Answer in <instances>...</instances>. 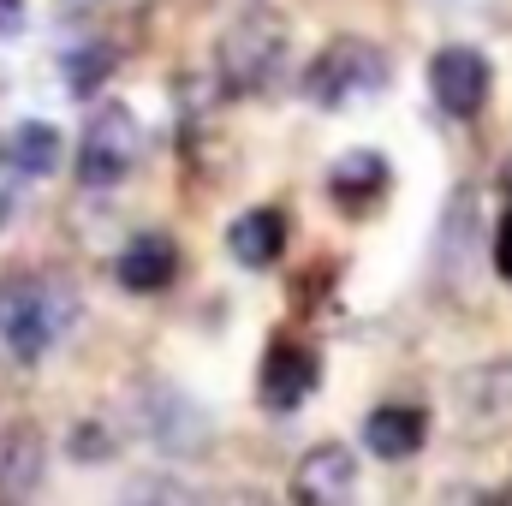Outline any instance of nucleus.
<instances>
[{
	"label": "nucleus",
	"instance_id": "nucleus-10",
	"mask_svg": "<svg viewBox=\"0 0 512 506\" xmlns=\"http://www.w3.org/2000/svg\"><path fill=\"white\" fill-rule=\"evenodd\" d=\"M120 286L126 292H161V286H173V274H179V245L167 239V233H137L126 251H120Z\"/></svg>",
	"mask_w": 512,
	"mask_h": 506
},
{
	"label": "nucleus",
	"instance_id": "nucleus-6",
	"mask_svg": "<svg viewBox=\"0 0 512 506\" xmlns=\"http://www.w3.org/2000/svg\"><path fill=\"white\" fill-rule=\"evenodd\" d=\"M358 495V459L340 441H322L292 471V506H352Z\"/></svg>",
	"mask_w": 512,
	"mask_h": 506
},
{
	"label": "nucleus",
	"instance_id": "nucleus-13",
	"mask_svg": "<svg viewBox=\"0 0 512 506\" xmlns=\"http://www.w3.org/2000/svg\"><path fill=\"white\" fill-rule=\"evenodd\" d=\"M471 245H477V191L459 185L447 197V215H441V239H435V262L447 280H459L471 268Z\"/></svg>",
	"mask_w": 512,
	"mask_h": 506
},
{
	"label": "nucleus",
	"instance_id": "nucleus-5",
	"mask_svg": "<svg viewBox=\"0 0 512 506\" xmlns=\"http://www.w3.org/2000/svg\"><path fill=\"white\" fill-rule=\"evenodd\" d=\"M137 161H143V126H137V114L120 108V102L96 108L90 126H84V143H78V179L84 185H120V179L137 173Z\"/></svg>",
	"mask_w": 512,
	"mask_h": 506
},
{
	"label": "nucleus",
	"instance_id": "nucleus-12",
	"mask_svg": "<svg viewBox=\"0 0 512 506\" xmlns=\"http://www.w3.org/2000/svg\"><path fill=\"white\" fill-rule=\"evenodd\" d=\"M0 161L18 173V179H42L60 167V126L48 120H18V126L0 137Z\"/></svg>",
	"mask_w": 512,
	"mask_h": 506
},
{
	"label": "nucleus",
	"instance_id": "nucleus-8",
	"mask_svg": "<svg viewBox=\"0 0 512 506\" xmlns=\"http://www.w3.org/2000/svg\"><path fill=\"white\" fill-rule=\"evenodd\" d=\"M48 471V441L36 423H6L0 429V506H30Z\"/></svg>",
	"mask_w": 512,
	"mask_h": 506
},
{
	"label": "nucleus",
	"instance_id": "nucleus-4",
	"mask_svg": "<svg viewBox=\"0 0 512 506\" xmlns=\"http://www.w3.org/2000/svg\"><path fill=\"white\" fill-rule=\"evenodd\" d=\"M387 90V54L364 36H340L328 42L310 72H304V96L316 108H352V102H370Z\"/></svg>",
	"mask_w": 512,
	"mask_h": 506
},
{
	"label": "nucleus",
	"instance_id": "nucleus-14",
	"mask_svg": "<svg viewBox=\"0 0 512 506\" xmlns=\"http://www.w3.org/2000/svg\"><path fill=\"white\" fill-rule=\"evenodd\" d=\"M227 251L239 256L245 268H274L286 251V215L280 209H251L227 227Z\"/></svg>",
	"mask_w": 512,
	"mask_h": 506
},
{
	"label": "nucleus",
	"instance_id": "nucleus-9",
	"mask_svg": "<svg viewBox=\"0 0 512 506\" xmlns=\"http://www.w3.org/2000/svg\"><path fill=\"white\" fill-rule=\"evenodd\" d=\"M256 393H262V405H268V411H298V405L316 393V352L286 346V340H280V346H268Z\"/></svg>",
	"mask_w": 512,
	"mask_h": 506
},
{
	"label": "nucleus",
	"instance_id": "nucleus-2",
	"mask_svg": "<svg viewBox=\"0 0 512 506\" xmlns=\"http://www.w3.org/2000/svg\"><path fill=\"white\" fill-rule=\"evenodd\" d=\"M286 48H292V30H286L280 12H268V6L239 12V18L221 30V48H215L221 84L239 90V96L268 90V84L280 78V66H286Z\"/></svg>",
	"mask_w": 512,
	"mask_h": 506
},
{
	"label": "nucleus",
	"instance_id": "nucleus-17",
	"mask_svg": "<svg viewBox=\"0 0 512 506\" xmlns=\"http://www.w3.org/2000/svg\"><path fill=\"white\" fill-rule=\"evenodd\" d=\"M114 72V48H78V54H66V84H72V96H96V84Z\"/></svg>",
	"mask_w": 512,
	"mask_h": 506
},
{
	"label": "nucleus",
	"instance_id": "nucleus-15",
	"mask_svg": "<svg viewBox=\"0 0 512 506\" xmlns=\"http://www.w3.org/2000/svg\"><path fill=\"white\" fill-rule=\"evenodd\" d=\"M328 191H334L346 209H364L370 197H382L387 191V155H376V149H352V155H340V161L328 167Z\"/></svg>",
	"mask_w": 512,
	"mask_h": 506
},
{
	"label": "nucleus",
	"instance_id": "nucleus-18",
	"mask_svg": "<svg viewBox=\"0 0 512 506\" xmlns=\"http://www.w3.org/2000/svg\"><path fill=\"white\" fill-rule=\"evenodd\" d=\"M495 268H501V280H512V209L501 215V227H495Z\"/></svg>",
	"mask_w": 512,
	"mask_h": 506
},
{
	"label": "nucleus",
	"instance_id": "nucleus-7",
	"mask_svg": "<svg viewBox=\"0 0 512 506\" xmlns=\"http://www.w3.org/2000/svg\"><path fill=\"white\" fill-rule=\"evenodd\" d=\"M429 90H435V102H441L453 120H471V114H483V102H489V60H483L477 48L453 42V48H441V54L429 60Z\"/></svg>",
	"mask_w": 512,
	"mask_h": 506
},
{
	"label": "nucleus",
	"instance_id": "nucleus-11",
	"mask_svg": "<svg viewBox=\"0 0 512 506\" xmlns=\"http://www.w3.org/2000/svg\"><path fill=\"white\" fill-rule=\"evenodd\" d=\"M423 435H429V423H423V411L417 405H376L370 417H364V447L376 453V459H411L417 447H423Z\"/></svg>",
	"mask_w": 512,
	"mask_h": 506
},
{
	"label": "nucleus",
	"instance_id": "nucleus-19",
	"mask_svg": "<svg viewBox=\"0 0 512 506\" xmlns=\"http://www.w3.org/2000/svg\"><path fill=\"white\" fill-rule=\"evenodd\" d=\"M203 506H274V501L256 495V489H221V495H203Z\"/></svg>",
	"mask_w": 512,
	"mask_h": 506
},
{
	"label": "nucleus",
	"instance_id": "nucleus-16",
	"mask_svg": "<svg viewBox=\"0 0 512 506\" xmlns=\"http://www.w3.org/2000/svg\"><path fill=\"white\" fill-rule=\"evenodd\" d=\"M114 506H203V495L185 489L179 477H131Z\"/></svg>",
	"mask_w": 512,
	"mask_h": 506
},
{
	"label": "nucleus",
	"instance_id": "nucleus-3",
	"mask_svg": "<svg viewBox=\"0 0 512 506\" xmlns=\"http://www.w3.org/2000/svg\"><path fill=\"white\" fill-rule=\"evenodd\" d=\"M131 423H137V435L149 441V447H161V453H209V441H215V423H209V411L185 393V387H173V381H137L131 387Z\"/></svg>",
	"mask_w": 512,
	"mask_h": 506
},
{
	"label": "nucleus",
	"instance_id": "nucleus-21",
	"mask_svg": "<svg viewBox=\"0 0 512 506\" xmlns=\"http://www.w3.org/2000/svg\"><path fill=\"white\" fill-rule=\"evenodd\" d=\"M447 6H477V0H447Z\"/></svg>",
	"mask_w": 512,
	"mask_h": 506
},
{
	"label": "nucleus",
	"instance_id": "nucleus-1",
	"mask_svg": "<svg viewBox=\"0 0 512 506\" xmlns=\"http://www.w3.org/2000/svg\"><path fill=\"white\" fill-rule=\"evenodd\" d=\"M72 316H78V298L48 274H18L0 286V340L18 364L48 358L60 334L72 328Z\"/></svg>",
	"mask_w": 512,
	"mask_h": 506
},
{
	"label": "nucleus",
	"instance_id": "nucleus-20",
	"mask_svg": "<svg viewBox=\"0 0 512 506\" xmlns=\"http://www.w3.org/2000/svg\"><path fill=\"white\" fill-rule=\"evenodd\" d=\"M24 0H0V36H24Z\"/></svg>",
	"mask_w": 512,
	"mask_h": 506
}]
</instances>
